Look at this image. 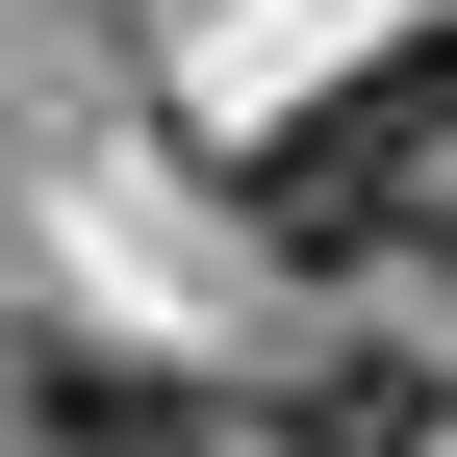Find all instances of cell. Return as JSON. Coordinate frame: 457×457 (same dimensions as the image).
<instances>
[{
  "instance_id": "277c9868",
  "label": "cell",
  "mask_w": 457,
  "mask_h": 457,
  "mask_svg": "<svg viewBox=\"0 0 457 457\" xmlns=\"http://www.w3.org/2000/svg\"><path fill=\"white\" fill-rule=\"evenodd\" d=\"M432 254H457V228H432Z\"/></svg>"
},
{
  "instance_id": "6da1fadb",
  "label": "cell",
  "mask_w": 457,
  "mask_h": 457,
  "mask_svg": "<svg viewBox=\"0 0 457 457\" xmlns=\"http://www.w3.org/2000/svg\"><path fill=\"white\" fill-rule=\"evenodd\" d=\"M407 153H457V51H381L356 102H305V128L254 153V228H279V254H356V228H407V204H432Z\"/></svg>"
},
{
  "instance_id": "7a4b0ae2",
  "label": "cell",
  "mask_w": 457,
  "mask_h": 457,
  "mask_svg": "<svg viewBox=\"0 0 457 457\" xmlns=\"http://www.w3.org/2000/svg\"><path fill=\"white\" fill-rule=\"evenodd\" d=\"M0 432L26 457H228V407L179 356H102V330H51V356H0Z\"/></svg>"
},
{
  "instance_id": "3957f363",
  "label": "cell",
  "mask_w": 457,
  "mask_h": 457,
  "mask_svg": "<svg viewBox=\"0 0 457 457\" xmlns=\"http://www.w3.org/2000/svg\"><path fill=\"white\" fill-rule=\"evenodd\" d=\"M279 457H432V356H381V330H330V356H279Z\"/></svg>"
}]
</instances>
